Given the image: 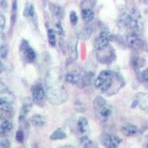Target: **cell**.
I'll return each mask as SVG.
<instances>
[{
	"label": "cell",
	"instance_id": "31",
	"mask_svg": "<svg viewBox=\"0 0 148 148\" xmlns=\"http://www.w3.org/2000/svg\"><path fill=\"white\" fill-rule=\"evenodd\" d=\"M0 147L2 148H8L10 147V143L7 138L2 137L0 139Z\"/></svg>",
	"mask_w": 148,
	"mask_h": 148
},
{
	"label": "cell",
	"instance_id": "26",
	"mask_svg": "<svg viewBox=\"0 0 148 148\" xmlns=\"http://www.w3.org/2000/svg\"><path fill=\"white\" fill-rule=\"evenodd\" d=\"M47 37H48V42L51 47H55L56 45V33L53 29H48L47 30Z\"/></svg>",
	"mask_w": 148,
	"mask_h": 148
},
{
	"label": "cell",
	"instance_id": "21",
	"mask_svg": "<svg viewBox=\"0 0 148 148\" xmlns=\"http://www.w3.org/2000/svg\"><path fill=\"white\" fill-rule=\"evenodd\" d=\"M50 10H51L52 14L56 18H59V19H62L63 16H64V10L59 5L51 4L50 5Z\"/></svg>",
	"mask_w": 148,
	"mask_h": 148
},
{
	"label": "cell",
	"instance_id": "33",
	"mask_svg": "<svg viewBox=\"0 0 148 148\" xmlns=\"http://www.w3.org/2000/svg\"><path fill=\"white\" fill-rule=\"evenodd\" d=\"M141 79H143L145 82H148V68L145 69V71H143L141 73Z\"/></svg>",
	"mask_w": 148,
	"mask_h": 148
},
{
	"label": "cell",
	"instance_id": "19",
	"mask_svg": "<svg viewBox=\"0 0 148 148\" xmlns=\"http://www.w3.org/2000/svg\"><path fill=\"white\" fill-rule=\"evenodd\" d=\"M138 105L144 110L148 111V94L147 93H138L137 95Z\"/></svg>",
	"mask_w": 148,
	"mask_h": 148
},
{
	"label": "cell",
	"instance_id": "29",
	"mask_svg": "<svg viewBox=\"0 0 148 148\" xmlns=\"http://www.w3.org/2000/svg\"><path fill=\"white\" fill-rule=\"evenodd\" d=\"M8 54V47L7 45H2L0 48V56L2 59H5L7 58Z\"/></svg>",
	"mask_w": 148,
	"mask_h": 148
},
{
	"label": "cell",
	"instance_id": "27",
	"mask_svg": "<svg viewBox=\"0 0 148 148\" xmlns=\"http://www.w3.org/2000/svg\"><path fill=\"white\" fill-rule=\"evenodd\" d=\"M80 143L84 147H96L93 141L86 136H84L80 138Z\"/></svg>",
	"mask_w": 148,
	"mask_h": 148
},
{
	"label": "cell",
	"instance_id": "32",
	"mask_svg": "<svg viewBox=\"0 0 148 148\" xmlns=\"http://www.w3.org/2000/svg\"><path fill=\"white\" fill-rule=\"evenodd\" d=\"M70 20L71 23L73 25H76L78 23V16L76 15V13L75 11H71L70 14Z\"/></svg>",
	"mask_w": 148,
	"mask_h": 148
},
{
	"label": "cell",
	"instance_id": "34",
	"mask_svg": "<svg viewBox=\"0 0 148 148\" xmlns=\"http://www.w3.org/2000/svg\"><path fill=\"white\" fill-rule=\"evenodd\" d=\"M56 31H57L58 34L59 36H63L64 35V30H63L62 27L60 23L56 24Z\"/></svg>",
	"mask_w": 148,
	"mask_h": 148
},
{
	"label": "cell",
	"instance_id": "22",
	"mask_svg": "<svg viewBox=\"0 0 148 148\" xmlns=\"http://www.w3.org/2000/svg\"><path fill=\"white\" fill-rule=\"evenodd\" d=\"M78 129H79V132L82 134H84L88 132V128H89V125H88V120L86 119L84 117H81L78 120L77 122Z\"/></svg>",
	"mask_w": 148,
	"mask_h": 148
},
{
	"label": "cell",
	"instance_id": "9",
	"mask_svg": "<svg viewBox=\"0 0 148 148\" xmlns=\"http://www.w3.org/2000/svg\"><path fill=\"white\" fill-rule=\"evenodd\" d=\"M19 53L22 60L26 63H32L35 61L36 53L34 49L30 47L28 42L25 39H22L19 47Z\"/></svg>",
	"mask_w": 148,
	"mask_h": 148
},
{
	"label": "cell",
	"instance_id": "23",
	"mask_svg": "<svg viewBox=\"0 0 148 148\" xmlns=\"http://www.w3.org/2000/svg\"><path fill=\"white\" fill-rule=\"evenodd\" d=\"M66 137H67V134L65 133V132L62 129L58 128L51 134V136H50V139L53 140V141H56V140L64 139Z\"/></svg>",
	"mask_w": 148,
	"mask_h": 148
},
{
	"label": "cell",
	"instance_id": "6",
	"mask_svg": "<svg viewBox=\"0 0 148 148\" xmlns=\"http://www.w3.org/2000/svg\"><path fill=\"white\" fill-rule=\"evenodd\" d=\"M1 90H0V107L2 111L6 113H11L12 106L15 102V96L14 93L5 86L1 83Z\"/></svg>",
	"mask_w": 148,
	"mask_h": 148
},
{
	"label": "cell",
	"instance_id": "7",
	"mask_svg": "<svg viewBox=\"0 0 148 148\" xmlns=\"http://www.w3.org/2000/svg\"><path fill=\"white\" fill-rule=\"evenodd\" d=\"M127 45L133 51H146L147 50V45L139 36V34L130 33L126 37Z\"/></svg>",
	"mask_w": 148,
	"mask_h": 148
},
{
	"label": "cell",
	"instance_id": "35",
	"mask_svg": "<svg viewBox=\"0 0 148 148\" xmlns=\"http://www.w3.org/2000/svg\"><path fill=\"white\" fill-rule=\"evenodd\" d=\"M5 25V18L2 14L0 15V26H1V30H3Z\"/></svg>",
	"mask_w": 148,
	"mask_h": 148
},
{
	"label": "cell",
	"instance_id": "16",
	"mask_svg": "<svg viewBox=\"0 0 148 148\" xmlns=\"http://www.w3.org/2000/svg\"><path fill=\"white\" fill-rule=\"evenodd\" d=\"M30 123L35 127H43L45 125L46 119L44 116L40 114H35L29 119Z\"/></svg>",
	"mask_w": 148,
	"mask_h": 148
},
{
	"label": "cell",
	"instance_id": "15",
	"mask_svg": "<svg viewBox=\"0 0 148 148\" xmlns=\"http://www.w3.org/2000/svg\"><path fill=\"white\" fill-rule=\"evenodd\" d=\"M130 65L134 70H139L145 64V60L141 58L138 54L133 53L130 57Z\"/></svg>",
	"mask_w": 148,
	"mask_h": 148
},
{
	"label": "cell",
	"instance_id": "2",
	"mask_svg": "<svg viewBox=\"0 0 148 148\" xmlns=\"http://www.w3.org/2000/svg\"><path fill=\"white\" fill-rule=\"evenodd\" d=\"M124 85V80L118 73L110 70H104L100 72L95 79V86L102 92H113L112 88L118 91Z\"/></svg>",
	"mask_w": 148,
	"mask_h": 148
},
{
	"label": "cell",
	"instance_id": "8",
	"mask_svg": "<svg viewBox=\"0 0 148 148\" xmlns=\"http://www.w3.org/2000/svg\"><path fill=\"white\" fill-rule=\"evenodd\" d=\"M114 40V36L108 30H103L93 42L94 48L97 51H102L109 46L110 42Z\"/></svg>",
	"mask_w": 148,
	"mask_h": 148
},
{
	"label": "cell",
	"instance_id": "11",
	"mask_svg": "<svg viewBox=\"0 0 148 148\" xmlns=\"http://www.w3.org/2000/svg\"><path fill=\"white\" fill-rule=\"evenodd\" d=\"M101 141L105 147L116 148L119 146L121 139L116 135L104 134L101 136Z\"/></svg>",
	"mask_w": 148,
	"mask_h": 148
},
{
	"label": "cell",
	"instance_id": "30",
	"mask_svg": "<svg viewBox=\"0 0 148 148\" xmlns=\"http://www.w3.org/2000/svg\"><path fill=\"white\" fill-rule=\"evenodd\" d=\"M16 139L19 143H22L25 139V135H24V132L22 130H19L16 133Z\"/></svg>",
	"mask_w": 148,
	"mask_h": 148
},
{
	"label": "cell",
	"instance_id": "24",
	"mask_svg": "<svg viewBox=\"0 0 148 148\" xmlns=\"http://www.w3.org/2000/svg\"><path fill=\"white\" fill-rule=\"evenodd\" d=\"M35 15V11H34V8L31 3H27L25 5V9L23 11V16L25 18H32L34 17Z\"/></svg>",
	"mask_w": 148,
	"mask_h": 148
},
{
	"label": "cell",
	"instance_id": "10",
	"mask_svg": "<svg viewBox=\"0 0 148 148\" xmlns=\"http://www.w3.org/2000/svg\"><path fill=\"white\" fill-rule=\"evenodd\" d=\"M97 59L101 63L104 64H110L116 59V53L113 47L108 46L107 48L102 51H98Z\"/></svg>",
	"mask_w": 148,
	"mask_h": 148
},
{
	"label": "cell",
	"instance_id": "13",
	"mask_svg": "<svg viewBox=\"0 0 148 148\" xmlns=\"http://www.w3.org/2000/svg\"><path fill=\"white\" fill-rule=\"evenodd\" d=\"M31 93H32L33 99L35 101H41L44 99L45 96V92L44 88H42L40 84H34L31 88Z\"/></svg>",
	"mask_w": 148,
	"mask_h": 148
},
{
	"label": "cell",
	"instance_id": "5",
	"mask_svg": "<svg viewBox=\"0 0 148 148\" xmlns=\"http://www.w3.org/2000/svg\"><path fill=\"white\" fill-rule=\"evenodd\" d=\"M93 108L96 116L101 121L108 119L113 113V108L104 98L97 96L93 101Z\"/></svg>",
	"mask_w": 148,
	"mask_h": 148
},
{
	"label": "cell",
	"instance_id": "17",
	"mask_svg": "<svg viewBox=\"0 0 148 148\" xmlns=\"http://www.w3.org/2000/svg\"><path fill=\"white\" fill-rule=\"evenodd\" d=\"M94 12L92 11V9L88 8H82V18L84 22L89 23L94 19Z\"/></svg>",
	"mask_w": 148,
	"mask_h": 148
},
{
	"label": "cell",
	"instance_id": "12",
	"mask_svg": "<svg viewBox=\"0 0 148 148\" xmlns=\"http://www.w3.org/2000/svg\"><path fill=\"white\" fill-rule=\"evenodd\" d=\"M77 43L78 39L76 37H73L68 42L67 44V52L68 55L71 60L75 61L78 57V53H77Z\"/></svg>",
	"mask_w": 148,
	"mask_h": 148
},
{
	"label": "cell",
	"instance_id": "3",
	"mask_svg": "<svg viewBox=\"0 0 148 148\" xmlns=\"http://www.w3.org/2000/svg\"><path fill=\"white\" fill-rule=\"evenodd\" d=\"M119 24L121 27L129 30L130 33L139 35L144 27L142 17L136 8H131L129 11L121 14L119 18Z\"/></svg>",
	"mask_w": 148,
	"mask_h": 148
},
{
	"label": "cell",
	"instance_id": "36",
	"mask_svg": "<svg viewBox=\"0 0 148 148\" xmlns=\"http://www.w3.org/2000/svg\"><path fill=\"white\" fill-rule=\"evenodd\" d=\"M145 147H148V140H147V142L146 143V145H145Z\"/></svg>",
	"mask_w": 148,
	"mask_h": 148
},
{
	"label": "cell",
	"instance_id": "14",
	"mask_svg": "<svg viewBox=\"0 0 148 148\" xmlns=\"http://www.w3.org/2000/svg\"><path fill=\"white\" fill-rule=\"evenodd\" d=\"M32 101H31L30 99H27L25 101H24L22 108H21L19 117H18V119H19L20 122H22L25 119L26 116L29 113V111L30 110V109L32 108Z\"/></svg>",
	"mask_w": 148,
	"mask_h": 148
},
{
	"label": "cell",
	"instance_id": "4",
	"mask_svg": "<svg viewBox=\"0 0 148 148\" xmlns=\"http://www.w3.org/2000/svg\"><path fill=\"white\" fill-rule=\"evenodd\" d=\"M93 79V75L91 73L74 71L66 74L65 81L70 84H74L80 88L87 87L90 84Z\"/></svg>",
	"mask_w": 148,
	"mask_h": 148
},
{
	"label": "cell",
	"instance_id": "25",
	"mask_svg": "<svg viewBox=\"0 0 148 148\" xmlns=\"http://www.w3.org/2000/svg\"><path fill=\"white\" fill-rule=\"evenodd\" d=\"M13 129V124L8 120L5 119L1 124L0 126V133L2 134H5L6 133L10 132Z\"/></svg>",
	"mask_w": 148,
	"mask_h": 148
},
{
	"label": "cell",
	"instance_id": "28",
	"mask_svg": "<svg viewBox=\"0 0 148 148\" xmlns=\"http://www.w3.org/2000/svg\"><path fill=\"white\" fill-rule=\"evenodd\" d=\"M16 15H17V1L14 0L13 2V6H12V11H11V23L14 25L16 20Z\"/></svg>",
	"mask_w": 148,
	"mask_h": 148
},
{
	"label": "cell",
	"instance_id": "18",
	"mask_svg": "<svg viewBox=\"0 0 148 148\" xmlns=\"http://www.w3.org/2000/svg\"><path fill=\"white\" fill-rule=\"evenodd\" d=\"M121 131L125 136L130 137L133 136L136 134L137 131H138V129H137V127L135 126V125H126L121 127Z\"/></svg>",
	"mask_w": 148,
	"mask_h": 148
},
{
	"label": "cell",
	"instance_id": "20",
	"mask_svg": "<svg viewBox=\"0 0 148 148\" xmlns=\"http://www.w3.org/2000/svg\"><path fill=\"white\" fill-rule=\"evenodd\" d=\"M92 34V27L91 25H85L81 30L79 34V37L82 40H88L90 38Z\"/></svg>",
	"mask_w": 148,
	"mask_h": 148
},
{
	"label": "cell",
	"instance_id": "1",
	"mask_svg": "<svg viewBox=\"0 0 148 148\" xmlns=\"http://www.w3.org/2000/svg\"><path fill=\"white\" fill-rule=\"evenodd\" d=\"M64 79L59 68H53L47 73L45 80L46 96L53 105H60L67 101L68 94Z\"/></svg>",
	"mask_w": 148,
	"mask_h": 148
}]
</instances>
